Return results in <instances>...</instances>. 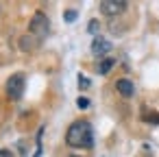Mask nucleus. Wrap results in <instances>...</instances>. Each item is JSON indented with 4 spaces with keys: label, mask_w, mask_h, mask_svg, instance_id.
Instances as JSON below:
<instances>
[{
    "label": "nucleus",
    "mask_w": 159,
    "mask_h": 157,
    "mask_svg": "<svg viewBox=\"0 0 159 157\" xmlns=\"http://www.w3.org/2000/svg\"><path fill=\"white\" fill-rule=\"evenodd\" d=\"M63 20H66V22H74V20H76V11H66V13H63Z\"/></svg>",
    "instance_id": "1a4fd4ad"
},
{
    "label": "nucleus",
    "mask_w": 159,
    "mask_h": 157,
    "mask_svg": "<svg viewBox=\"0 0 159 157\" xmlns=\"http://www.w3.org/2000/svg\"><path fill=\"white\" fill-rule=\"evenodd\" d=\"M70 157H79V155H70Z\"/></svg>",
    "instance_id": "4468645a"
},
{
    "label": "nucleus",
    "mask_w": 159,
    "mask_h": 157,
    "mask_svg": "<svg viewBox=\"0 0 159 157\" xmlns=\"http://www.w3.org/2000/svg\"><path fill=\"white\" fill-rule=\"evenodd\" d=\"M66 142L72 148H92L94 146V131L87 120H76L70 124L66 133Z\"/></svg>",
    "instance_id": "f257e3e1"
},
{
    "label": "nucleus",
    "mask_w": 159,
    "mask_h": 157,
    "mask_svg": "<svg viewBox=\"0 0 159 157\" xmlns=\"http://www.w3.org/2000/svg\"><path fill=\"white\" fill-rule=\"evenodd\" d=\"M79 87H81V90H87V87H89V81H87L83 74H79Z\"/></svg>",
    "instance_id": "9d476101"
},
{
    "label": "nucleus",
    "mask_w": 159,
    "mask_h": 157,
    "mask_svg": "<svg viewBox=\"0 0 159 157\" xmlns=\"http://www.w3.org/2000/svg\"><path fill=\"white\" fill-rule=\"evenodd\" d=\"M24 87H26L24 74H22V72H16V74H11L9 81H7V96H9L11 100H20L22 94H24Z\"/></svg>",
    "instance_id": "f03ea898"
},
{
    "label": "nucleus",
    "mask_w": 159,
    "mask_h": 157,
    "mask_svg": "<svg viewBox=\"0 0 159 157\" xmlns=\"http://www.w3.org/2000/svg\"><path fill=\"white\" fill-rule=\"evenodd\" d=\"M109 50H111V42H109V39L96 37V39L92 42V53H94L96 57H102V55H107Z\"/></svg>",
    "instance_id": "39448f33"
},
{
    "label": "nucleus",
    "mask_w": 159,
    "mask_h": 157,
    "mask_svg": "<svg viewBox=\"0 0 159 157\" xmlns=\"http://www.w3.org/2000/svg\"><path fill=\"white\" fill-rule=\"evenodd\" d=\"M48 31H50L48 18H46L42 11H37V13L33 16V20H31V35H33L37 42H42V39H46Z\"/></svg>",
    "instance_id": "7ed1b4c3"
},
{
    "label": "nucleus",
    "mask_w": 159,
    "mask_h": 157,
    "mask_svg": "<svg viewBox=\"0 0 159 157\" xmlns=\"http://www.w3.org/2000/svg\"><path fill=\"white\" fill-rule=\"evenodd\" d=\"M126 7L129 5L124 2V0H102L100 2V11L105 16H120V13H124Z\"/></svg>",
    "instance_id": "20e7f679"
},
{
    "label": "nucleus",
    "mask_w": 159,
    "mask_h": 157,
    "mask_svg": "<svg viewBox=\"0 0 159 157\" xmlns=\"http://www.w3.org/2000/svg\"><path fill=\"white\" fill-rule=\"evenodd\" d=\"M116 87H118V92H120L122 96H126V98L135 94V87H133V83H131V81H126V79H120V81L116 83Z\"/></svg>",
    "instance_id": "423d86ee"
},
{
    "label": "nucleus",
    "mask_w": 159,
    "mask_h": 157,
    "mask_svg": "<svg viewBox=\"0 0 159 157\" xmlns=\"http://www.w3.org/2000/svg\"><path fill=\"white\" fill-rule=\"evenodd\" d=\"M76 105H79L81 109H85V107H89V100H87V98H79V100H76Z\"/></svg>",
    "instance_id": "9b49d317"
},
{
    "label": "nucleus",
    "mask_w": 159,
    "mask_h": 157,
    "mask_svg": "<svg viewBox=\"0 0 159 157\" xmlns=\"http://www.w3.org/2000/svg\"><path fill=\"white\" fill-rule=\"evenodd\" d=\"M142 118H144L146 122H152V124H159V113H152V111L148 113V111H144V116H142Z\"/></svg>",
    "instance_id": "6e6552de"
},
{
    "label": "nucleus",
    "mask_w": 159,
    "mask_h": 157,
    "mask_svg": "<svg viewBox=\"0 0 159 157\" xmlns=\"http://www.w3.org/2000/svg\"><path fill=\"white\" fill-rule=\"evenodd\" d=\"M0 157H13L9 150H5V148H0Z\"/></svg>",
    "instance_id": "ddd939ff"
},
{
    "label": "nucleus",
    "mask_w": 159,
    "mask_h": 157,
    "mask_svg": "<svg viewBox=\"0 0 159 157\" xmlns=\"http://www.w3.org/2000/svg\"><path fill=\"white\" fill-rule=\"evenodd\" d=\"M111 66H113V59H102V61L98 63V72H100V74H107V72L111 70Z\"/></svg>",
    "instance_id": "0eeeda50"
},
{
    "label": "nucleus",
    "mask_w": 159,
    "mask_h": 157,
    "mask_svg": "<svg viewBox=\"0 0 159 157\" xmlns=\"http://www.w3.org/2000/svg\"><path fill=\"white\" fill-rule=\"evenodd\" d=\"M98 31V20H92L89 22V33H96Z\"/></svg>",
    "instance_id": "f8f14e48"
}]
</instances>
